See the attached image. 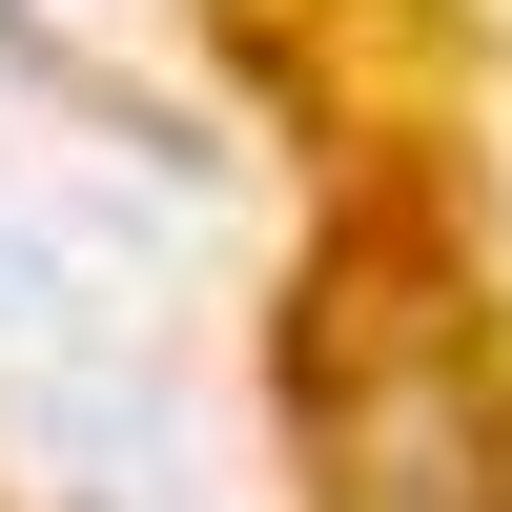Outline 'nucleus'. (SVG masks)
<instances>
[{
	"mask_svg": "<svg viewBox=\"0 0 512 512\" xmlns=\"http://www.w3.org/2000/svg\"><path fill=\"white\" fill-rule=\"evenodd\" d=\"M287 431L308 512H512V390L431 246H349L287 308Z\"/></svg>",
	"mask_w": 512,
	"mask_h": 512,
	"instance_id": "1",
	"label": "nucleus"
}]
</instances>
